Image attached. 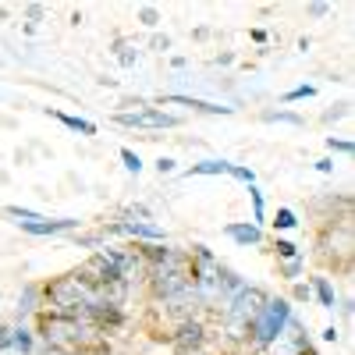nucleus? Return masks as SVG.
Wrapping results in <instances>:
<instances>
[{
    "instance_id": "obj_1",
    "label": "nucleus",
    "mask_w": 355,
    "mask_h": 355,
    "mask_svg": "<svg viewBox=\"0 0 355 355\" xmlns=\"http://www.w3.org/2000/svg\"><path fill=\"white\" fill-rule=\"evenodd\" d=\"M291 320V309H288V302H266L263 306V313L252 320V334H256V341L259 345H270L274 338H281V331H284V323Z\"/></svg>"
},
{
    "instance_id": "obj_2",
    "label": "nucleus",
    "mask_w": 355,
    "mask_h": 355,
    "mask_svg": "<svg viewBox=\"0 0 355 355\" xmlns=\"http://www.w3.org/2000/svg\"><path fill=\"white\" fill-rule=\"evenodd\" d=\"M266 299L256 291V288H242L239 295H234V302H231V320H234V331H242V327H252V320L263 313Z\"/></svg>"
},
{
    "instance_id": "obj_3",
    "label": "nucleus",
    "mask_w": 355,
    "mask_h": 355,
    "mask_svg": "<svg viewBox=\"0 0 355 355\" xmlns=\"http://www.w3.org/2000/svg\"><path fill=\"white\" fill-rule=\"evenodd\" d=\"M43 338H46V345H53V348L75 345V341L82 338V323H78V316H53V320H46Z\"/></svg>"
},
{
    "instance_id": "obj_4",
    "label": "nucleus",
    "mask_w": 355,
    "mask_h": 355,
    "mask_svg": "<svg viewBox=\"0 0 355 355\" xmlns=\"http://www.w3.org/2000/svg\"><path fill=\"white\" fill-rule=\"evenodd\" d=\"M117 125H128V128H174L178 117L160 114V110H135V114H117Z\"/></svg>"
},
{
    "instance_id": "obj_5",
    "label": "nucleus",
    "mask_w": 355,
    "mask_h": 355,
    "mask_svg": "<svg viewBox=\"0 0 355 355\" xmlns=\"http://www.w3.org/2000/svg\"><path fill=\"white\" fill-rule=\"evenodd\" d=\"M227 234H231L239 245H256V242L263 239L256 224H227Z\"/></svg>"
},
{
    "instance_id": "obj_6",
    "label": "nucleus",
    "mask_w": 355,
    "mask_h": 355,
    "mask_svg": "<svg viewBox=\"0 0 355 355\" xmlns=\"http://www.w3.org/2000/svg\"><path fill=\"white\" fill-rule=\"evenodd\" d=\"M28 234H57V231H71L75 220H33V224H21Z\"/></svg>"
},
{
    "instance_id": "obj_7",
    "label": "nucleus",
    "mask_w": 355,
    "mask_h": 355,
    "mask_svg": "<svg viewBox=\"0 0 355 355\" xmlns=\"http://www.w3.org/2000/svg\"><path fill=\"white\" fill-rule=\"evenodd\" d=\"M202 341V327H199V323H185V327L182 331H178V352H189V348H196Z\"/></svg>"
},
{
    "instance_id": "obj_8",
    "label": "nucleus",
    "mask_w": 355,
    "mask_h": 355,
    "mask_svg": "<svg viewBox=\"0 0 355 355\" xmlns=\"http://www.w3.org/2000/svg\"><path fill=\"white\" fill-rule=\"evenodd\" d=\"M121 231H125V234H139V239H153V242L164 239V231H160V227H153V224H135V220L121 224Z\"/></svg>"
},
{
    "instance_id": "obj_9",
    "label": "nucleus",
    "mask_w": 355,
    "mask_h": 355,
    "mask_svg": "<svg viewBox=\"0 0 355 355\" xmlns=\"http://www.w3.org/2000/svg\"><path fill=\"white\" fill-rule=\"evenodd\" d=\"M171 103H185V107H196V110H206V114H231V107L202 103V100H189V96H171Z\"/></svg>"
},
{
    "instance_id": "obj_10",
    "label": "nucleus",
    "mask_w": 355,
    "mask_h": 355,
    "mask_svg": "<svg viewBox=\"0 0 355 355\" xmlns=\"http://www.w3.org/2000/svg\"><path fill=\"white\" fill-rule=\"evenodd\" d=\"M57 117H61L68 128L82 132V135H96V125H93V121H85V117H71V114H57Z\"/></svg>"
},
{
    "instance_id": "obj_11",
    "label": "nucleus",
    "mask_w": 355,
    "mask_h": 355,
    "mask_svg": "<svg viewBox=\"0 0 355 355\" xmlns=\"http://www.w3.org/2000/svg\"><path fill=\"white\" fill-rule=\"evenodd\" d=\"M227 171H231V164H224V160H202L189 174H227Z\"/></svg>"
},
{
    "instance_id": "obj_12",
    "label": "nucleus",
    "mask_w": 355,
    "mask_h": 355,
    "mask_svg": "<svg viewBox=\"0 0 355 355\" xmlns=\"http://www.w3.org/2000/svg\"><path fill=\"white\" fill-rule=\"evenodd\" d=\"M316 295H320V302L327 306V309H334V288H331L327 281H323V277L316 281Z\"/></svg>"
},
{
    "instance_id": "obj_13",
    "label": "nucleus",
    "mask_w": 355,
    "mask_h": 355,
    "mask_svg": "<svg viewBox=\"0 0 355 355\" xmlns=\"http://www.w3.org/2000/svg\"><path fill=\"white\" fill-rule=\"evenodd\" d=\"M18 224H33V220H43L40 214H33V210H21V206H11V210H8Z\"/></svg>"
},
{
    "instance_id": "obj_14",
    "label": "nucleus",
    "mask_w": 355,
    "mask_h": 355,
    "mask_svg": "<svg viewBox=\"0 0 355 355\" xmlns=\"http://www.w3.org/2000/svg\"><path fill=\"white\" fill-rule=\"evenodd\" d=\"M11 345L28 352V348H33V338H28V331H11Z\"/></svg>"
},
{
    "instance_id": "obj_15",
    "label": "nucleus",
    "mask_w": 355,
    "mask_h": 355,
    "mask_svg": "<svg viewBox=\"0 0 355 355\" xmlns=\"http://www.w3.org/2000/svg\"><path fill=\"white\" fill-rule=\"evenodd\" d=\"M121 160H125V167H128L132 174H139V171H142V160H139V157H135V153L128 150V146H125V150H121Z\"/></svg>"
},
{
    "instance_id": "obj_16",
    "label": "nucleus",
    "mask_w": 355,
    "mask_h": 355,
    "mask_svg": "<svg viewBox=\"0 0 355 355\" xmlns=\"http://www.w3.org/2000/svg\"><path fill=\"white\" fill-rule=\"evenodd\" d=\"M313 93H316V89H313V85H299V89H291V93H288L284 100H288V103H295V100H309Z\"/></svg>"
},
{
    "instance_id": "obj_17",
    "label": "nucleus",
    "mask_w": 355,
    "mask_h": 355,
    "mask_svg": "<svg viewBox=\"0 0 355 355\" xmlns=\"http://www.w3.org/2000/svg\"><path fill=\"white\" fill-rule=\"evenodd\" d=\"M299 220H295V214L291 210H277V227H295Z\"/></svg>"
},
{
    "instance_id": "obj_18",
    "label": "nucleus",
    "mask_w": 355,
    "mask_h": 355,
    "mask_svg": "<svg viewBox=\"0 0 355 355\" xmlns=\"http://www.w3.org/2000/svg\"><path fill=\"white\" fill-rule=\"evenodd\" d=\"M227 174H234V178H239V182H249V185L256 182V178H252V171H245V167H231Z\"/></svg>"
},
{
    "instance_id": "obj_19",
    "label": "nucleus",
    "mask_w": 355,
    "mask_h": 355,
    "mask_svg": "<svg viewBox=\"0 0 355 355\" xmlns=\"http://www.w3.org/2000/svg\"><path fill=\"white\" fill-rule=\"evenodd\" d=\"M277 252H281L284 259H295V252H299V249H295L291 242H277Z\"/></svg>"
},
{
    "instance_id": "obj_20",
    "label": "nucleus",
    "mask_w": 355,
    "mask_h": 355,
    "mask_svg": "<svg viewBox=\"0 0 355 355\" xmlns=\"http://www.w3.org/2000/svg\"><path fill=\"white\" fill-rule=\"evenodd\" d=\"M249 192H252V206H256V220H263V196L256 189H249Z\"/></svg>"
},
{
    "instance_id": "obj_21",
    "label": "nucleus",
    "mask_w": 355,
    "mask_h": 355,
    "mask_svg": "<svg viewBox=\"0 0 355 355\" xmlns=\"http://www.w3.org/2000/svg\"><path fill=\"white\" fill-rule=\"evenodd\" d=\"M331 150H341V153H352V142H345V139H331Z\"/></svg>"
},
{
    "instance_id": "obj_22",
    "label": "nucleus",
    "mask_w": 355,
    "mask_h": 355,
    "mask_svg": "<svg viewBox=\"0 0 355 355\" xmlns=\"http://www.w3.org/2000/svg\"><path fill=\"white\" fill-rule=\"evenodd\" d=\"M142 21L146 25H157V11L153 8H142Z\"/></svg>"
},
{
    "instance_id": "obj_23",
    "label": "nucleus",
    "mask_w": 355,
    "mask_h": 355,
    "mask_svg": "<svg viewBox=\"0 0 355 355\" xmlns=\"http://www.w3.org/2000/svg\"><path fill=\"white\" fill-rule=\"evenodd\" d=\"M157 171H160V174H171V171H174V160H167V157H164V160L157 164Z\"/></svg>"
},
{
    "instance_id": "obj_24",
    "label": "nucleus",
    "mask_w": 355,
    "mask_h": 355,
    "mask_svg": "<svg viewBox=\"0 0 355 355\" xmlns=\"http://www.w3.org/2000/svg\"><path fill=\"white\" fill-rule=\"evenodd\" d=\"M8 345H11V331L0 327V348H8Z\"/></svg>"
}]
</instances>
